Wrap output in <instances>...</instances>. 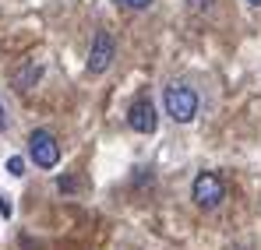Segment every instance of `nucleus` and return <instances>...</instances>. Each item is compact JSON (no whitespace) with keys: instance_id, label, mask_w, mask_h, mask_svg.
<instances>
[{"instance_id":"7ed1b4c3","label":"nucleus","mask_w":261,"mask_h":250,"mask_svg":"<svg viewBox=\"0 0 261 250\" xmlns=\"http://www.w3.org/2000/svg\"><path fill=\"white\" fill-rule=\"evenodd\" d=\"M29 155H32V162L39 169H53L60 162V145H57V137L49 130H32L29 134Z\"/></svg>"},{"instance_id":"6e6552de","label":"nucleus","mask_w":261,"mask_h":250,"mask_svg":"<svg viewBox=\"0 0 261 250\" xmlns=\"http://www.w3.org/2000/svg\"><path fill=\"white\" fill-rule=\"evenodd\" d=\"M117 4H124L130 11H145V7H152V0H117Z\"/></svg>"},{"instance_id":"0eeeda50","label":"nucleus","mask_w":261,"mask_h":250,"mask_svg":"<svg viewBox=\"0 0 261 250\" xmlns=\"http://www.w3.org/2000/svg\"><path fill=\"white\" fill-rule=\"evenodd\" d=\"M7 173H11V176H21V173H25V162H21L18 155H11V159H7Z\"/></svg>"},{"instance_id":"1a4fd4ad","label":"nucleus","mask_w":261,"mask_h":250,"mask_svg":"<svg viewBox=\"0 0 261 250\" xmlns=\"http://www.w3.org/2000/svg\"><path fill=\"white\" fill-rule=\"evenodd\" d=\"M0 215H7V218H11V201H7V198H0Z\"/></svg>"},{"instance_id":"20e7f679","label":"nucleus","mask_w":261,"mask_h":250,"mask_svg":"<svg viewBox=\"0 0 261 250\" xmlns=\"http://www.w3.org/2000/svg\"><path fill=\"white\" fill-rule=\"evenodd\" d=\"M113 53H117L113 36H110L106 29H102V32H95V39H92V53H88V74H102V71H110Z\"/></svg>"},{"instance_id":"39448f33","label":"nucleus","mask_w":261,"mask_h":250,"mask_svg":"<svg viewBox=\"0 0 261 250\" xmlns=\"http://www.w3.org/2000/svg\"><path fill=\"white\" fill-rule=\"evenodd\" d=\"M127 127L138 130V134H152V130L159 127V120H155V106H152L148 95H138V99L127 106Z\"/></svg>"},{"instance_id":"f257e3e1","label":"nucleus","mask_w":261,"mask_h":250,"mask_svg":"<svg viewBox=\"0 0 261 250\" xmlns=\"http://www.w3.org/2000/svg\"><path fill=\"white\" fill-rule=\"evenodd\" d=\"M163 102H166V113L173 117V124H191L198 117V92L184 81H173L163 92Z\"/></svg>"},{"instance_id":"423d86ee","label":"nucleus","mask_w":261,"mask_h":250,"mask_svg":"<svg viewBox=\"0 0 261 250\" xmlns=\"http://www.w3.org/2000/svg\"><path fill=\"white\" fill-rule=\"evenodd\" d=\"M39 71H43V67H39L36 60H29V64H25V71L18 74V88H21V92H25V88H32V81H39Z\"/></svg>"},{"instance_id":"f03ea898","label":"nucleus","mask_w":261,"mask_h":250,"mask_svg":"<svg viewBox=\"0 0 261 250\" xmlns=\"http://www.w3.org/2000/svg\"><path fill=\"white\" fill-rule=\"evenodd\" d=\"M222 198H226V183L219 180L216 173H198L194 176V183H191V201L198 205V208L212 211L222 205Z\"/></svg>"},{"instance_id":"9d476101","label":"nucleus","mask_w":261,"mask_h":250,"mask_svg":"<svg viewBox=\"0 0 261 250\" xmlns=\"http://www.w3.org/2000/svg\"><path fill=\"white\" fill-rule=\"evenodd\" d=\"M247 4H254V7H261V0H247Z\"/></svg>"}]
</instances>
